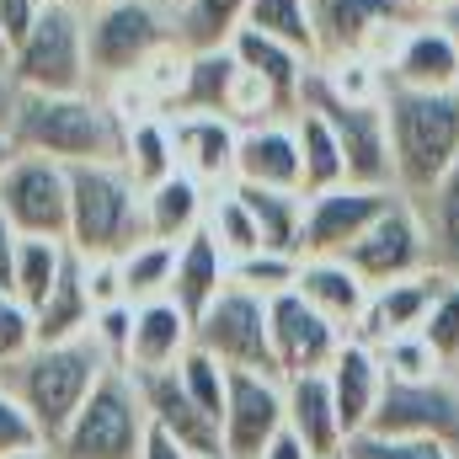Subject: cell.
I'll list each match as a JSON object with an SVG mask.
<instances>
[{
	"label": "cell",
	"instance_id": "cell-1",
	"mask_svg": "<svg viewBox=\"0 0 459 459\" xmlns=\"http://www.w3.org/2000/svg\"><path fill=\"white\" fill-rule=\"evenodd\" d=\"M5 134L27 155H54L65 166H91V160H123L128 117L97 91H70V97L16 91Z\"/></svg>",
	"mask_w": 459,
	"mask_h": 459
},
{
	"label": "cell",
	"instance_id": "cell-2",
	"mask_svg": "<svg viewBox=\"0 0 459 459\" xmlns=\"http://www.w3.org/2000/svg\"><path fill=\"white\" fill-rule=\"evenodd\" d=\"M108 368H113L108 347L86 332V337H70V342H38L27 358L0 368V385L32 411V422L43 428V438L54 449L59 433L70 428V417L86 406V395L97 390V379Z\"/></svg>",
	"mask_w": 459,
	"mask_h": 459
},
{
	"label": "cell",
	"instance_id": "cell-3",
	"mask_svg": "<svg viewBox=\"0 0 459 459\" xmlns=\"http://www.w3.org/2000/svg\"><path fill=\"white\" fill-rule=\"evenodd\" d=\"M385 117H390L395 187L406 198H422L459 160V91L385 86Z\"/></svg>",
	"mask_w": 459,
	"mask_h": 459
},
{
	"label": "cell",
	"instance_id": "cell-4",
	"mask_svg": "<svg viewBox=\"0 0 459 459\" xmlns=\"http://www.w3.org/2000/svg\"><path fill=\"white\" fill-rule=\"evenodd\" d=\"M144 235V187L123 160L70 166V246L81 256H123Z\"/></svg>",
	"mask_w": 459,
	"mask_h": 459
},
{
	"label": "cell",
	"instance_id": "cell-5",
	"mask_svg": "<svg viewBox=\"0 0 459 459\" xmlns=\"http://www.w3.org/2000/svg\"><path fill=\"white\" fill-rule=\"evenodd\" d=\"M171 48H177V11L166 0H108L86 11V59L97 86L139 81Z\"/></svg>",
	"mask_w": 459,
	"mask_h": 459
},
{
	"label": "cell",
	"instance_id": "cell-6",
	"mask_svg": "<svg viewBox=\"0 0 459 459\" xmlns=\"http://www.w3.org/2000/svg\"><path fill=\"white\" fill-rule=\"evenodd\" d=\"M144 438H150V411H144L139 379L123 363H113L48 455L54 459H139Z\"/></svg>",
	"mask_w": 459,
	"mask_h": 459
},
{
	"label": "cell",
	"instance_id": "cell-7",
	"mask_svg": "<svg viewBox=\"0 0 459 459\" xmlns=\"http://www.w3.org/2000/svg\"><path fill=\"white\" fill-rule=\"evenodd\" d=\"M11 81L16 91H91V59H86V11H75L70 0H43L38 22L27 27V38L11 48Z\"/></svg>",
	"mask_w": 459,
	"mask_h": 459
},
{
	"label": "cell",
	"instance_id": "cell-8",
	"mask_svg": "<svg viewBox=\"0 0 459 459\" xmlns=\"http://www.w3.org/2000/svg\"><path fill=\"white\" fill-rule=\"evenodd\" d=\"M299 108H316V113L332 123V134L342 139L347 182H363V187H395V155H390L385 97H347V91H337V86L321 75V65H310L305 91H299ZM395 193H401V187H395Z\"/></svg>",
	"mask_w": 459,
	"mask_h": 459
},
{
	"label": "cell",
	"instance_id": "cell-9",
	"mask_svg": "<svg viewBox=\"0 0 459 459\" xmlns=\"http://www.w3.org/2000/svg\"><path fill=\"white\" fill-rule=\"evenodd\" d=\"M411 22H433V16H417L406 0H316L321 59H374V65H385L395 38Z\"/></svg>",
	"mask_w": 459,
	"mask_h": 459
},
{
	"label": "cell",
	"instance_id": "cell-10",
	"mask_svg": "<svg viewBox=\"0 0 459 459\" xmlns=\"http://www.w3.org/2000/svg\"><path fill=\"white\" fill-rule=\"evenodd\" d=\"M0 214L16 235L70 240V166L54 155L16 150V160L0 177Z\"/></svg>",
	"mask_w": 459,
	"mask_h": 459
},
{
	"label": "cell",
	"instance_id": "cell-11",
	"mask_svg": "<svg viewBox=\"0 0 459 459\" xmlns=\"http://www.w3.org/2000/svg\"><path fill=\"white\" fill-rule=\"evenodd\" d=\"M342 256L352 262V273H358L368 289H385V283H401V278H411V273L438 267V262H433L428 225H422V214H417L411 198H395L374 225L347 246Z\"/></svg>",
	"mask_w": 459,
	"mask_h": 459
},
{
	"label": "cell",
	"instance_id": "cell-12",
	"mask_svg": "<svg viewBox=\"0 0 459 459\" xmlns=\"http://www.w3.org/2000/svg\"><path fill=\"white\" fill-rule=\"evenodd\" d=\"M193 342L214 352L225 368H256V374H278L273 363V337H267V299L230 283L225 294L193 321Z\"/></svg>",
	"mask_w": 459,
	"mask_h": 459
},
{
	"label": "cell",
	"instance_id": "cell-13",
	"mask_svg": "<svg viewBox=\"0 0 459 459\" xmlns=\"http://www.w3.org/2000/svg\"><path fill=\"white\" fill-rule=\"evenodd\" d=\"M267 337H273V363H278V379L289 374H321L332 368V358L342 352L347 332L337 321H326L299 289H283L267 299Z\"/></svg>",
	"mask_w": 459,
	"mask_h": 459
},
{
	"label": "cell",
	"instance_id": "cell-14",
	"mask_svg": "<svg viewBox=\"0 0 459 459\" xmlns=\"http://www.w3.org/2000/svg\"><path fill=\"white\" fill-rule=\"evenodd\" d=\"M395 198H406V193H395V187H363V182L305 193V240H299V256H342Z\"/></svg>",
	"mask_w": 459,
	"mask_h": 459
},
{
	"label": "cell",
	"instance_id": "cell-15",
	"mask_svg": "<svg viewBox=\"0 0 459 459\" xmlns=\"http://www.w3.org/2000/svg\"><path fill=\"white\" fill-rule=\"evenodd\" d=\"M225 459H256L283 433V379L256 368H230L225 395Z\"/></svg>",
	"mask_w": 459,
	"mask_h": 459
},
{
	"label": "cell",
	"instance_id": "cell-16",
	"mask_svg": "<svg viewBox=\"0 0 459 459\" xmlns=\"http://www.w3.org/2000/svg\"><path fill=\"white\" fill-rule=\"evenodd\" d=\"M368 433H406V438H444L459 449V390L449 379H428V385H390L379 395V411L368 422Z\"/></svg>",
	"mask_w": 459,
	"mask_h": 459
},
{
	"label": "cell",
	"instance_id": "cell-17",
	"mask_svg": "<svg viewBox=\"0 0 459 459\" xmlns=\"http://www.w3.org/2000/svg\"><path fill=\"white\" fill-rule=\"evenodd\" d=\"M385 86H406V91H455L459 86V38L449 32L444 16L433 22H411L390 59H385Z\"/></svg>",
	"mask_w": 459,
	"mask_h": 459
},
{
	"label": "cell",
	"instance_id": "cell-18",
	"mask_svg": "<svg viewBox=\"0 0 459 459\" xmlns=\"http://www.w3.org/2000/svg\"><path fill=\"white\" fill-rule=\"evenodd\" d=\"M139 379V395H144V411L160 433H171L177 444H187L198 459H225V433L220 422L187 395V385L177 379V368H155V374H134Z\"/></svg>",
	"mask_w": 459,
	"mask_h": 459
},
{
	"label": "cell",
	"instance_id": "cell-19",
	"mask_svg": "<svg viewBox=\"0 0 459 459\" xmlns=\"http://www.w3.org/2000/svg\"><path fill=\"white\" fill-rule=\"evenodd\" d=\"M449 278H455V273L428 267V273H411V278H401V283L374 289V294H368V310H363V321H358L352 337H363V342L379 347V342H390V337L422 332V321H428L433 299L449 289Z\"/></svg>",
	"mask_w": 459,
	"mask_h": 459
},
{
	"label": "cell",
	"instance_id": "cell-20",
	"mask_svg": "<svg viewBox=\"0 0 459 459\" xmlns=\"http://www.w3.org/2000/svg\"><path fill=\"white\" fill-rule=\"evenodd\" d=\"M171 139H177V166L198 177L204 187H230L235 182V150H240V123L225 113H171Z\"/></svg>",
	"mask_w": 459,
	"mask_h": 459
},
{
	"label": "cell",
	"instance_id": "cell-21",
	"mask_svg": "<svg viewBox=\"0 0 459 459\" xmlns=\"http://www.w3.org/2000/svg\"><path fill=\"white\" fill-rule=\"evenodd\" d=\"M235 182H256V187H299V193H305V160H299L294 113L289 117H262V123H246V128H240Z\"/></svg>",
	"mask_w": 459,
	"mask_h": 459
},
{
	"label": "cell",
	"instance_id": "cell-22",
	"mask_svg": "<svg viewBox=\"0 0 459 459\" xmlns=\"http://www.w3.org/2000/svg\"><path fill=\"white\" fill-rule=\"evenodd\" d=\"M326 385H332V401H337V417H342L347 438L368 433V422H374V411H379V395H385L379 347L363 342V337H347L342 352H337L332 368H326Z\"/></svg>",
	"mask_w": 459,
	"mask_h": 459
},
{
	"label": "cell",
	"instance_id": "cell-23",
	"mask_svg": "<svg viewBox=\"0 0 459 459\" xmlns=\"http://www.w3.org/2000/svg\"><path fill=\"white\" fill-rule=\"evenodd\" d=\"M283 428L316 459H332L347 449V433H342V417H337V401H332V385H326V368L283 379Z\"/></svg>",
	"mask_w": 459,
	"mask_h": 459
},
{
	"label": "cell",
	"instance_id": "cell-24",
	"mask_svg": "<svg viewBox=\"0 0 459 459\" xmlns=\"http://www.w3.org/2000/svg\"><path fill=\"white\" fill-rule=\"evenodd\" d=\"M187 347H193V316L171 294L134 305V337H128V363H123L128 374L177 368Z\"/></svg>",
	"mask_w": 459,
	"mask_h": 459
},
{
	"label": "cell",
	"instance_id": "cell-25",
	"mask_svg": "<svg viewBox=\"0 0 459 459\" xmlns=\"http://www.w3.org/2000/svg\"><path fill=\"white\" fill-rule=\"evenodd\" d=\"M294 289H299L326 321H337L347 337L358 332V321H363V310H368V294H374V289L352 273L347 256H299Z\"/></svg>",
	"mask_w": 459,
	"mask_h": 459
},
{
	"label": "cell",
	"instance_id": "cell-26",
	"mask_svg": "<svg viewBox=\"0 0 459 459\" xmlns=\"http://www.w3.org/2000/svg\"><path fill=\"white\" fill-rule=\"evenodd\" d=\"M230 289V251L214 240V230H193L182 246H177V273H171V299L198 321L220 294Z\"/></svg>",
	"mask_w": 459,
	"mask_h": 459
},
{
	"label": "cell",
	"instance_id": "cell-27",
	"mask_svg": "<svg viewBox=\"0 0 459 459\" xmlns=\"http://www.w3.org/2000/svg\"><path fill=\"white\" fill-rule=\"evenodd\" d=\"M230 54L240 59V70H251V75L283 102V113H299V91H305V75H310V59H305V54H294L289 43L256 32V27H240V32L230 38Z\"/></svg>",
	"mask_w": 459,
	"mask_h": 459
},
{
	"label": "cell",
	"instance_id": "cell-28",
	"mask_svg": "<svg viewBox=\"0 0 459 459\" xmlns=\"http://www.w3.org/2000/svg\"><path fill=\"white\" fill-rule=\"evenodd\" d=\"M209 198H214V193H209L198 177L171 171L166 182L144 187V235H150V240L182 246L193 230H204V220H209Z\"/></svg>",
	"mask_w": 459,
	"mask_h": 459
},
{
	"label": "cell",
	"instance_id": "cell-29",
	"mask_svg": "<svg viewBox=\"0 0 459 459\" xmlns=\"http://www.w3.org/2000/svg\"><path fill=\"white\" fill-rule=\"evenodd\" d=\"M91 321H97V305H91V289H86L81 251L70 246V262H65L59 283L48 289V299L32 310V326H38V342H70V337H86Z\"/></svg>",
	"mask_w": 459,
	"mask_h": 459
},
{
	"label": "cell",
	"instance_id": "cell-30",
	"mask_svg": "<svg viewBox=\"0 0 459 459\" xmlns=\"http://www.w3.org/2000/svg\"><path fill=\"white\" fill-rule=\"evenodd\" d=\"M230 187L251 209V220L262 230V246L267 251L299 256V240H305V193L299 187H256V182H230Z\"/></svg>",
	"mask_w": 459,
	"mask_h": 459
},
{
	"label": "cell",
	"instance_id": "cell-31",
	"mask_svg": "<svg viewBox=\"0 0 459 459\" xmlns=\"http://www.w3.org/2000/svg\"><path fill=\"white\" fill-rule=\"evenodd\" d=\"M128 117V139H123V171L139 182V187H155L166 182L177 166V139H171V117L166 113H123Z\"/></svg>",
	"mask_w": 459,
	"mask_h": 459
},
{
	"label": "cell",
	"instance_id": "cell-32",
	"mask_svg": "<svg viewBox=\"0 0 459 459\" xmlns=\"http://www.w3.org/2000/svg\"><path fill=\"white\" fill-rule=\"evenodd\" d=\"M251 0H182L177 11V48L204 54V48H230V38L246 27Z\"/></svg>",
	"mask_w": 459,
	"mask_h": 459
},
{
	"label": "cell",
	"instance_id": "cell-33",
	"mask_svg": "<svg viewBox=\"0 0 459 459\" xmlns=\"http://www.w3.org/2000/svg\"><path fill=\"white\" fill-rule=\"evenodd\" d=\"M294 134H299V160H305V193L342 187L347 155H342V139L332 134V123L316 113V108H299L294 113Z\"/></svg>",
	"mask_w": 459,
	"mask_h": 459
},
{
	"label": "cell",
	"instance_id": "cell-34",
	"mask_svg": "<svg viewBox=\"0 0 459 459\" xmlns=\"http://www.w3.org/2000/svg\"><path fill=\"white\" fill-rule=\"evenodd\" d=\"M411 204H417V214H422V225H428L433 262L459 278V160L422 193V198H411Z\"/></svg>",
	"mask_w": 459,
	"mask_h": 459
},
{
	"label": "cell",
	"instance_id": "cell-35",
	"mask_svg": "<svg viewBox=\"0 0 459 459\" xmlns=\"http://www.w3.org/2000/svg\"><path fill=\"white\" fill-rule=\"evenodd\" d=\"M246 27H256V32L289 43V48L305 54L310 65L321 59V43H316V0H251Z\"/></svg>",
	"mask_w": 459,
	"mask_h": 459
},
{
	"label": "cell",
	"instance_id": "cell-36",
	"mask_svg": "<svg viewBox=\"0 0 459 459\" xmlns=\"http://www.w3.org/2000/svg\"><path fill=\"white\" fill-rule=\"evenodd\" d=\"M70 262V240H48V235H22L16 240V299L27 310H38L48 299V289L59 283Z\"/></svg>",
	"mask_w": 459,
	"mask_h": 459
},
{
	"label": "cell",
	"instance_id": "cell-37",
	"mask_svg": "<svg viewBox=\"0 0 459 459\" xmlns=\"http://www.w3.org/2000/svg\"><path fill=\"white\" fill-rule=\"evenodd\" d=\"M123 267V294L128 305H144V299H160L171 289V273H177V246L171 240H139L134 251L117 256Z\"/></svg>",
	"mask_w": 459,
	"mask_h": 459
},
{
	"label": "cell",
	"instance_id": "cell-38",
	"mask_svg": "<svg viewBox=\"0 0 459 459\" xmlns=\"http://www.w3.org/2000/svg\"><path fill=\"white\" fill-rule=\"evenodd\" d=\"M379 363H385V379L390 385H428V379H444L449 374V363L433 352V342L422 332H406V337L379 342Z\"/></svg>",
	"mask_w": 459,
	"mask_h": 459
},
{
	"label": "cell",
	"instance_id": "cell-39",
	"mask_svg": "<svg viewBox=\"0 0 459 459\" xmlns=\"http://www.w3.org/2000/svg\"><path fill=\"white\" fill-rule=\"evenodd\" d=\"M204 225L214 230V240L230 251V262H235V256H251V251H267V246H262V230H256L251 209L240 204L235 187H214V198H209V220H204Z\"/></svg>",
	"mask_w": 459,
	"mask_h": 459
},
{
	"label": "cell",
	"instance_id": "cell-40",
	"mask_svg": "<svg viewBox=\"0 0 459 459\" xmlns=\"http://www.w3.org/2000/svg\"><path fill=\"white\" fill-rule=\"evenodd\" d=\"M177 379L187 385V395L214 417V422H225V395H230V368L214 358V352H204V347L193 342L182 352V363H177Z\"/></svg>",
	"mask_w": 459,
	"mask_h": 459
},
{
	"label": "cell",
	"instance_id": "cell-41",
	"mask_svg": "<svg viewBox=\"0 0 459 459\" xmlns=\"http://www.w3.org/2000/svg\"><path fill=\"white\" fill-rule=\"evenodd\" d=\"M294 278H299V256H289V251H251V256L230 262V283H240V289H251L262 299L294 289Z\"/></svg>",
	"mask_w": 459,
	"mask_h": 459
},
{
	"label": "cell",
	"instance_id": "cell-42",
	"mask_svg": "<svg viewBox=\"0 0 459 459\" xmlns=\"http://www.w3.org/2000/svg\"><path fill=\"white\" fill-rule=\"evenodd\" d=\"M347 459H459L444 438H406V433H358L347 438Z\"/></svg>",
	"mask_w": 459,
	"mask_h": 459
},
{
	"label": "cell",
	"instance_id": "cell-43",
	"mask_svg": "<svg viewBox=\"0 0 459 459\" xmlns=\"http://www.w3.org/2000/svg\"><path fill=\"white\" fill-rule=\"evenodd\" d=\"M32 449H48V438H43V428L32 422V411L0 385V459L32 455Z\"/></svg>",
	"mask_w": 459,
	"mask_h": 459
},
{
	"label": "cell",
	"instance_id": "cell-44",
	"mask_svg": "<svg viewBox=\"0 0 459 459\" xmlns=\"http://www.w3.org/2000/svg\"><path fill=\"white\" fill-rule=\"evenodd\" d=\"M422 337L433 342V352L459 368V278H449V289L433 299V310H428V321H422Z\"/></svg>",
	"mask_w": 459,
	"mask_h": 459
},
{
	"label": "cell",
	"instance_id": "cell-45",
	"mask_svg": "<svg viewBox=\"0 0 459 459\" xmlns=\"http://www.w3.org/2000/svg\"><path fill=\"white\" fill-rule=\"evenodd\" d=\"M32 347H38L32 310H27L11 289H0V368H5V363H16V358H27Z\"/></svg>",
	"mask_w": 459,
	"mask_h": 459
},
{
	"label": "cell",
	"instance_id": "cell-46",
	"mask_svg": "<svg viewBox=\"0 0 459 459\" xmlns=\"http://www.w3.org/2000/svg\"><path fill=\"white\" fill-rule=\"evenodd\" d=\"M91 337L108 347V358L113 363H128V337H134V305L123 299V305H102L97 310V321H91Z\"/></svg>",
	"mask_w": 459,
	"mask_h": 459
},
{
	"label": "cell",
	"instance_id": "cell-47",
	"mask_svg": "<svg viewBox=\"0 0 459 459\" xmlns=\"http://www.w3.org/2000/svg\"><path fill=\"white\" fill-rule=\"evenodd\" d=\"M81 267H86V289H91V305H97V310L128 299V294H123V267H117V256H81Z\"/></svg>",
	"mask_w": 459,
	"mask_h": 459
},
{
	"label": "cell",
	"instance_id": "cell-48",
	"mask_svg": "<svg viewBox=\"0 0 459 459\" xmlns=\"http://www.w3.org/2000/svg\"><path fill=\"white\" fill-rule=\"evenodd\" d=\"M38 11H43V0H0V32H5L11 48L27 38V27L38 22Z\"/></svg>",
	"mask_w": 459,
	"mask_h": 459
},
{
	"label": "cell",
	"instance_id": "cell-49",
	"mask_svg": "<svg viewBox=\"0 0 459 459\" xmlns=\"http://www.w3.org/2000/svg\"><path fill=\"white\" fill-rule=\"evenodd\" d=\"M139 459H198V455H193L187 444H177L171 433H160V428L150 422V438H144V455H139Z\"/></svg>",
	"mask_w": 459,
	"mask_h": 459
},
{
	"label": "cell",
	"instance_id": "cell-50",
	"mask_svg": "<svg viewBox=\"0 0 459 459\" xmlns=\"http://www.w3.org/2000/svg\"><path fill=\"white\" fill-rule=\"evenodd\" d=\"M16 230L5 225V214H0V289H11L16 294Z\"/></svg>",
	"mask_w": 459,
	"mask_h": 459
},
{
	"label": "cell",
	"instance_id": "cell-51",
	"mask_svg": "<svg viewBox=\"0 0 459 459\" xmlns=\"http://www.w3.org/2000/svg\"><path fill=\"white\" fill-rule=\"evenodd\" d=\"M256 459H316V455H310V449H305V444H299L289 428H283V433H278V438H273V444H267Z\"/></svg>",
	"mask_w": 459,
	"mask_h": 459
},
{
	"label": "cell",
	"instance_id": "cell-52",
	"mask_svg": "<svg viewBox=\"0 0 459 459\" xmlns=\"http://www.w3.org/2000/svg\"><path fill=\"white\" fill-rule=\"evenodd\" d=\"M11 108H16V81H11V70L0 65V128L11 123Z\"/></svg>",
	"mask_w": 459,
	"mask_h": 459
},
{
	"label": "cell",
	"instance_id": "cell-53",
	"mask_svg": "<svg viewBox=\"0 0 459 459\" xmlns=\"http://www.w3.org/2000/svg\"><path fill=\"white\" fill-rule=\"evenodd\" d=\"M406 5H411L417 16H449V5H455V0H406Z\"/></svg>",
	"mask_w": 459,
	"mask_h": 459
},
{
	"label": "cell",
	"instance_id": "cell-54",
	"mask_svg": "<svg viewBox=\"0 0 459 459\" xmlns=\"http://www.w3.org/2000/svg\"><path fill=\"white\" fill-rule=\"evenodd\" d=\"M11 160H16V144H11V134L0 128V177H5V166H11Z\"/></svg>",
	"mask_w": 459,
	"mask_h": 459
},
{
	"label": "cell",
	"instance_id": "cell-55",
	"mask_svg": "<svg viewBox=\"0 0 459 459\" xmlns=\"http://www.w3.org/2000/svg\"><path fill=\"white\" fill-rule=\"evenodd\" d=\"M444 22H449V32H455V38H459V0H455V5H449V16H444Z\"/></svg>",
	"mask_w": 459,
	"mask_h": 459
},
{
	"label": "cell",
	"instance_id": "cell-56",
	"mask_svg": "<svg viewBox=\"0 0 459 459\" xmlns=\"http://www.w3.org/2000/svg\"><path fill=\"white\" fill-rule=\"evenodd\" d=\"M75 11H97V5H108V0H70Z\"/></svg>",
	"mask_w": 459,
	"mask_h": 459
},
{
	"label": "cell",
	"instance_id": "cell-57",
	"mask_svg": "<svg viewBox=\"0 0 459 459\" xmlns=\"http://www.w3.org/2000/svg\"><path fill=\"white\" fill-rule=\"evenodd\" d=\"M0 65H11V43H5V32H0Z\"/></svg>",
	"mask_w": 459,
	"mask_h": 459
},
{
	"label": "cell",
	"instance_id": "cell-58",
	"mask_svg": "<svg viewBox=\"0 0 459 459\" xmlns=\"http://www.w3.org/2000/svg\"><path fill=\"white\" fill-rule=\"evenodd\" d=\"M11 459H54L48 449H32V455H11Z\"/></svg>",
	"mask_w": 459,
	"mask_h": 459
},
{
	"label": "cell",
	"instance_id": "cell-59",
	"mask_svg": "<svg viewBox=\"0 0 459 459\" xmlns=\"http://www.w3.org/2000/svg\"><path fill=\"white\" fill-rule=\"evenodd\" d=\"M166 5H171V11H182V0H166Z\"/></svg>",
	"mask_w": 459,
	"mask_h": 459
},
{
	"label": "cell",
	"instance_id": "cell-60",
	"mask_svg": "<svg viewBox=\"0 0 459 459\" xmlns=\"http://www.w3.org/2000/svg\"><path fill=\"white\" fill-rule=\"evenodd\" d=\"M332 459H347V455H332Z\"/></svg>",
	"mask_w": 459,
	"mask_h": 459
},
{
	"label": "cell",
	"instance_id": "cell-61",
	"mask_svg": "<svg viewBox=\"0 0 459 459\" xmlns=\"http://www.w3.org/2000/svg\"><path fill=\"white\" fill-rule=\"evenodd\" d=\"M455 91H459V86H455Z\"/></svg>",
	"mask_w": 459,
	"mask_h": 459
}]
</instances>
